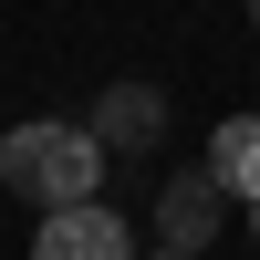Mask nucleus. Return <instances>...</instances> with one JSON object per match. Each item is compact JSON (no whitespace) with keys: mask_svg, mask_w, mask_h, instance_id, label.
Returning <instances> with one entry per match:
<instances>
[{"mask_svg":"<svg viewBox=\"0 0 260 260\" xmlns=\"http://www.w3.org/2000/svg\"><path fill=\"white\" fill-rule=\"evenodd\" d=\"M136 260H187V250H136Z\"/></svg>","mask_w":260,"mask_h":260,"instance_id":"6","label":"nucleus"},{"mask_svg":"<svg viewBox=\"0 0 260 260\" xmlns=\"http://www.w3.org/2000/svg\"><path fill=\"white\" fill-rule=\"evenodd\" d=\"M83 136L104 146V167H115V156H156V136H167V94H156L146 73L104 83V94H94V115H83Z\"/></svg>","mask_w":260,"mask_h":260,"instance_id":"3","label":"nucleus"},{"mask_svg":"<svg viewBox=\"0 0 260 260\" xmlns=\"http://www.w3.org/2000/svg\"><path fill=\"white\" fill-rule=\"evenodd\" d=\"M0 187L31 198L42 219H52V208H94L104 198V146L83 136V125H62V115H31V125L0 136Z\"/></svg>","mask_w":260,"mask_h":260,"instance_id":"1","label":"nucleus"},{"mask_svg":"<svg viewBox=\"0 0 260 260\" xmlns=\"http://www.w3.org/2000/svg\"><path fill=\"white\" fill-rule=\"evenodd\" d=\"M250 31H260V0H250Z\"/></svg>","mask_w":260,"mask_h":260,"instance_id":"7","label":"nucleus"},{"mask_svg":"<svg viewBox=\"0 0 260 260\" xmlns=\"http://www.w3.org/2000/svg\"><path fill=\"white\" fill-rule=\"evenodd\" d=\"M250 229H260V208H250Z\"/></svg>","mask_w":260,"mask_h":260,"instance_id":"8","label":"nucleus"},{"mask_svg":"<svg viewBox=\"0 0 260 260\" xmlns=\"http://www.w3.org/2000/svg\"><path fill=\"white\" fill-rule=\"evenodd\" d=\"M208 177H219V198L229 208H260V115H229L219 136H208Z\"/></svg>","mask_w":260,"mask_h":260,"instance_id":"5","label":"nucleus"},{"mask_svg":"<svg viewBox=\"0 0 260 260\" xmlns=\"http://www.w3.org/2000/svg\"><path fill=\"white\" fill-rule=\"evenodd\" d=\"M31 260H136V229H125V208H52V219L31 229Z\"/></svg>","mask_w":260,"mask_h":260,"instance_id":"4","label":"nucleus"},{"mask_svg":"<svg viewBox=\"0 0 260 260\" xmlns=\"http://www.w3.org/2000/svg\"><path fill=\"white\" fill-rule=\"evenodd\" d=\"M208 240H229V198H219V177L187 156V167H167V177H156V250L208 260Z\"/></svg>","mask_w":260,"mask_h":260,"instance_id":"2","label":"nucleus"}]
</instances>
